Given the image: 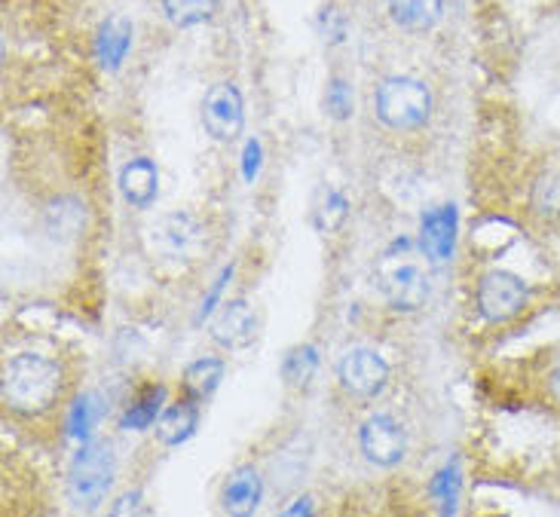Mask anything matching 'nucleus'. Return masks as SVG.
I'll return each instance as SVG.
<instances>
[{
    "instance_id": "423d86ee",
    "label": "nucleus",
    "mask_w": 560,
    "mask_h": 517,
    "mask_svg": "<svg viewBox=\"0 0 560 517\" xmlns=\"http://www.w3.org/2000/svg\"><path fill=\"white\" fill-rule=\"evenodd\" d=\"M151 248L166 260H194L206 248V224L190 212L163 214L151 230H148Z\"/></svg>"
},
{
    "instance_id": "0eeeda50",
    "label": "nucleus",
    "mask_w": 560,
    "mask_h": 517,
    "mask_svg": "<svg viewBox=\"0 0 560 517\" xmlns=\"http://www.w3.org/2000/svg\"><path fill=\"white\" fill-rule=\"evenodd\" d=\"M202 126L221 144H230V141L243 136L245 102L236 83L224 80V83H214L212 90L206 92V98H202Z\"/></svg>"
},
{
    "instance_id": "a878e982",
    "label": "nucleus",
    "mask_w": 560,
    "mask_h": 517,
    "mask_svg": "<svg viewBox=\"0 0 560 517\" xmlns=\"http://www.w3.org/2000/svg\"><path fill=\"white\" fill-rule=\"evenodd\" d=\"M110 515H114V517L151 515V508L144 505V496H141V490H129V493H122L120 500L110 505Z\"/></svg>"
},
{
    "instance_id": "393cba45",
    "label": "nucleus",
    "mask_w": 560,
    "mask_h": 517,
    "mask_svg": "<svg viewBox=\"0 0 560 517\" xmlns=\"http://www.w3.org/2000/svg\"><path fill=\"white\" fill-rule=\"evenodd\" d=\"M325 110L331 114L334 120H349L355 102H352V86H349L343 77H331L328 80V90H325Z\"/></svg>"
},
{
    "instance_id": "39448f33",
    "label": "nucleus",
    "mask_w": 560,
    "mask_h": 517,
    "mask_svg": "<svg viewBox=\"0 0 560 517\" xmlns=\"http://www.w3.org/2000/svg\"><path fill=\"white\" fill-rule=\"evenodd\" d=\"M475 306L485 321L505 325L530 306V285L512 270H487L475 289Z\"/></svg>"
},
{
    "instance_id": "1a4fd4ad",
    "label": "nucleus",
    "mask_w": 560,
    "mask_h": 517,
    "mask_svg": "<svg viewBox=\"0 0 560 517\" xmlns=\"http://www.w3.org/2000/svg\"><path fill=\"white\" fill-rule=\"evenodd\" d=\"M359 447H362V457L371 466L393 469L408 454V435H405V428H401V423L395 416L374 413L359 428Z\"/></svg>"
},
{
    "instance_id": "6e6552de",
    "label": "nucleus",
    "mask_w": 560,
    "mask_h": 517,
    "mask_svg": "<svg viewBox=\"0 0 560 517\" xmlns=\"http://www.w3.org/2000/svg\"><path fill=\"white\" fill-rule=\"evenodd\" d=\"M337 380L355 398H377L389 383V362L377 350L352 346L337 362Z\"/></svg>"
},
{
    "instance_id": "dca6fc26",
    "label": "nucleus",
    "mask_w": 560,
    "mask_h": 517,
    "mask_svg": "<svg viewBox=\"0 0 560 517\" xmlns=\"http://www.w3.org/2000/svg\"><path fill=\"white\" fill-rule=\"evenodd\" d=\"M389 19L408 34H425L441 22L444 0H386Z\"/></svg>"
},
{
    "instance_id": "5701e85b",
    "label": "nucleus",
    "mask_w": 560,
    "mask_h": 517,
    "mask_svg": "<svg viewBox=\"0 0 560 517\" xmlns=\"http://www.w3.org/2000/svg\"><path fill=\"white\" fill-rule=\"evenodd\" d=\"M98 420H102V401L95 396H80L71 408V416H68V432L80 442H90L92 428L98 426Z\"/></svg>"
},
{
    "instance_id": "20e7f679",
    "label": "nucleus",
    "mask_w": 560,
    "mask_h": 517,
    "mask_svg": "<svg viewBox=\"0 0 560 517\" xmlns=\"http://www.w3.org/2000/svg\"><path fill=\"white\" fill-rule=\"evenodd\" d=\"M114 474H117V459L110 444L83 442L68 472V496L74 508L95 512L107 500V490L114 487Z\"/></svg>"
},
{
    "instance_id": "cd10ccee",
    "label": "nucleus",
    "mask_w": 560,
    "mask_h": 517,
    "mask_svg": "<svg viewBox=\"0 0 560 517\" xmlns=\"http://www.w3.org/2000/svg\"><path fill=\"white\" fill-rule=\"evenodd\" d=\"M230 279H233V267H224V270H221V275H218V282H214V285H212V291H209V297L202 301V309H199V319H206V316L212 313L214 301L221 297V291H224V285H228Z\"/></svg>"
},
{
    "instance_id": "a211bd4d",
    "label": "nucleus",
    "mask_w": 560,
    "mask_h": 517,
    "mask_svg": "<svg viewBox=\"0 0 560 517\" xmlns=\"http://www.w3.org/2000/svg\"><path fill=\"white\" fill-rule=\"evenodd\" d=\"M527 205L536 221L560 224V168H546L533 178Z\"/></svg>"
},
{
    "instance_id": "7ed1b4c3",
    "label": "nucleus",
    "mask_w": 560,
    "mask_h": 517,
    "mask_svg": "<svg viewBox=\"0 0 560 517\" xmlns=\"http://www.w3.org/2000/svg\"><path fill=\"white\" fill-rule=\"evenodd\" d=\"M374 110H377L380 122L395 132L423 129L432 117V90L417 77H383L374 90Z\"/></svg>"
},
{
    "instance_id": "412c9836",
    "label": "nucleus",
    "mask_w": 560,
    "mask_h": 517,
    "mask_svg": "<svg viewBox=\"0 0 560 517\" xmlns=\"http://www.w3.org/2000/svg\"><path fill=\"white\" fill-rule=\"evenodd\" d=\"M318 367V350L313 343L306 346H294L288 352L285 362H282V377H285L288 386H306V383L316 377Z\"/></svg>"
},
{
    "instance_id": "9b49d317",
    "label": "nucleus",
    "mask_w": 560,
    "mask_h": 517,
    "mask_svg": "<svg viewBox=\"0 0 560 517\" xmlns=\"http://www.w3.org/2000/svg\"><path fill=\"white\" fill-rule=\"evenodd\" d=\"M456 205H435L420 218V248L432 263H447L456 248Z\"/></svg>"
},
{
    "instance_id": "f8f14e48",
    "label": "nucleus",
    "mask_w": 560,
    "mask_h": 517,
    "mask_svg": "<svg viewBox=\"0 0 560 517\" xmlns=\"http://www.w3.org/2000/svg\"><path fill=\"white\" fill-rule=\"evenodd\" d=\"M260 496H264V481L255 466H240L228 474L221 487V508L233 517H248L258 512Z\"/></svg>"
},
{
    "instance_id": "b1692460",
    "label": "nucleus",
    "mask_w": 560,
    "mask_h": 517,
    "mask_svg": "<svg viewBox=\"0 0 560 517\" xmlns=\"http://www.w3.org/2000/svg\"><path fill=\"white\" fill-rule=\"evenodd\" d=\"M349 218V202L347 197L340 193V190H325V197L316 205V212H313V221H316V227L322 233H334V230H340L347 224Z\"/></svg>"
},
{
    "instance_id": "2eb2a0df",
    "label": "nucleus",
    "mask_w": 560,
    "mask_h": 517,
    "mask_svg": "<svg viewBox=\"0 0 560 517\" xmlns=\"http://www.w3.org/2000/svg\"><path fill=\"white\" fill-rule=\"evenodd\" d=\"M199 428V401L197 398L184 396L182 401L168 404L156 420V442L166 447H182L187 444Z\"/></svg>"
},
{
    "instance_id": "c85d7f7f",
    "label": "nucleus",
    "mask_w": 560,
    "mask_h": 517,
    "mask_svg": "<svg viewBox=\"0 0 560 517\" xmlns=\"http://www.w3.org/2000/svg\"><path fill=\"white\" fill-rule=\"evenodd\" d=\"M546 389H548V396H551V401H555V404H560V362L551 367V371H548Z\"/></svg>"
},
{
    "instance_id": "f257e3e1",
    "label": "nucleus",
    "mask_w": 560,
    "mask_h": 517,
    "mask_svg": "<svg viewBox=\"0 0 560 517\" xmlns=\"http://www.w3.org/2000/svg\"><path fill=\"white\" fill-rule=\"evenodd\" d=\"M65 392V371L40 352H19L3 367V404L19 416H44Z\"/></svg>"
},
{
    "instance_id": "4be33fe9",
    "label": "nucleus",
    "mask_w": 560,
    "mask_h": 517,
    "mask_svg": "<svg viewBox=\"0 0 560 517\" xmlns=\"http://www.w3.org/2000/svg\"><path fill=\"white\" fill-rule=\"evenodd\" d=\"M459 490H463V478H459V466L454 459L432 478V496L439 503L441 515H454L456 503H459Z\"/></svg>"
},
{
    "instance_id": "f03ea898",
    "label": "nucleus",
    "mask_w": 560,
    "mask_h": 517,
    "mask_svg": "<svg viewBox=\"0 0 560 517\" xmlns=\"http://www.w3.org/2000/svg\"><path fill=\"white\" fill-rule=\"evenodd\" d=\"M425 251L410 239H395L377 260V289L386 304L401 313H417L425 306L432 285L425 273Z\"/></svg>"
},
{
    "instance_id": "f3484780",
    "label": "nucleus",
    "mask_w": 560,
    "mask_h": 517,
    "mask_svg": "<svg viewBox=\"0 0 560 517\" xmlns=\"http://www.w3.org/2000/svg\"><path fill=\"white\" fill-rule=\"evenodd\" d=\"M163 401H166V386L163 383L144 386L126 404V411L120 416V428H126V432H144V428H151L160 420V413H163Z\"/></svg>"
},
{
    "instance_id": "ddd939ff",
    "label": "nucleus",
    "mask_w": 560,
    "mask_h": 517,
    "mask_svg": "<svg viewBox=\"0 0 560 517\" xmlns=\"http://www.w3.org/2000/svg\"><path fill=\"white\" fill-rule=\"evenodd\" d=\"M120 193L132 209H151L160 193V168L148 156H136L120 168Z\"/></svg>"
},
{
    "instance_id": "9d476101",
    "label": "nucleus",
    "mask_w": 560,
    "mask_h": 517,
    "mask_svg": "<svg viewBox=\"0 0 560 517\" xmlns=\"http://www.w3.org/2000/svg\"><path fill=\"white\" fill-rule=\"evenodd\" d=\"M209 334L224 350H245L258 334V319H255L252 304L243 301V297L221 304V309L214 313L212 325H209Z\"/></svg>"
},
{
    "instance_id": "bb28decb",
    "label": "nucleus",
    "mask_w": 560,
    "mask_h": 517,
    "mask_svg": "<svg viewBox=\"0 0 560 517\" xmlns=\"http://www.w3.org/2000/svg\"><path fill=\"white\" fill-rule=\"evenodd\" d=\"M260 172V141L258 138H252L248 144H245V153H243V175L245 181H255Z\"/></svg>"
},
{
    "instance_id": "aec40b11",
    "label": "nucleus",
    "mask_w": 560,
    "mask_h": 517,
    "mask_svg": "<svg viewBox=\"0 0 560 517\" xmlns=\"http://www.w3.org/2000/svg\"><path fill=\"white\" fill-rule=\"evenodd\" d=\"M163 13L175 28H197L218 13V0H163Z\"/></svg>"
},
{
    "instance_id": "6ab92c4d",
    "label": "nucleus",
    "mask_w": 560,
    "mask_h": 517,
    "mask_svg": "<svg viewBox=\"0 0 560 517\" xmlns=\"http://www.w3.org/2000/svg\"><path fill=\"white\" fill-rule=\"evenodd\" d=\"M221 380H224V362L221 359H197L184 367V396L206 401L221 386Z\"/></svg>"
},
{
    "instance_id": "4468645a",
    "label": "nucleus",
    "mask_w": 560,
    "mask_h": 517,
    "mask_svg": "<svg viewBox=\"0 0 560 517\" xmlns=\"http://www.w3.org/2000/svg\"><path fill=\"white\" fill-rule=\"evenodd\" d=\"M132 37L136 28L126 15H110L102 22V28L95 34V59L105 71H120L122 61L132 49Z\"/></svg>"
}]
</instances>
